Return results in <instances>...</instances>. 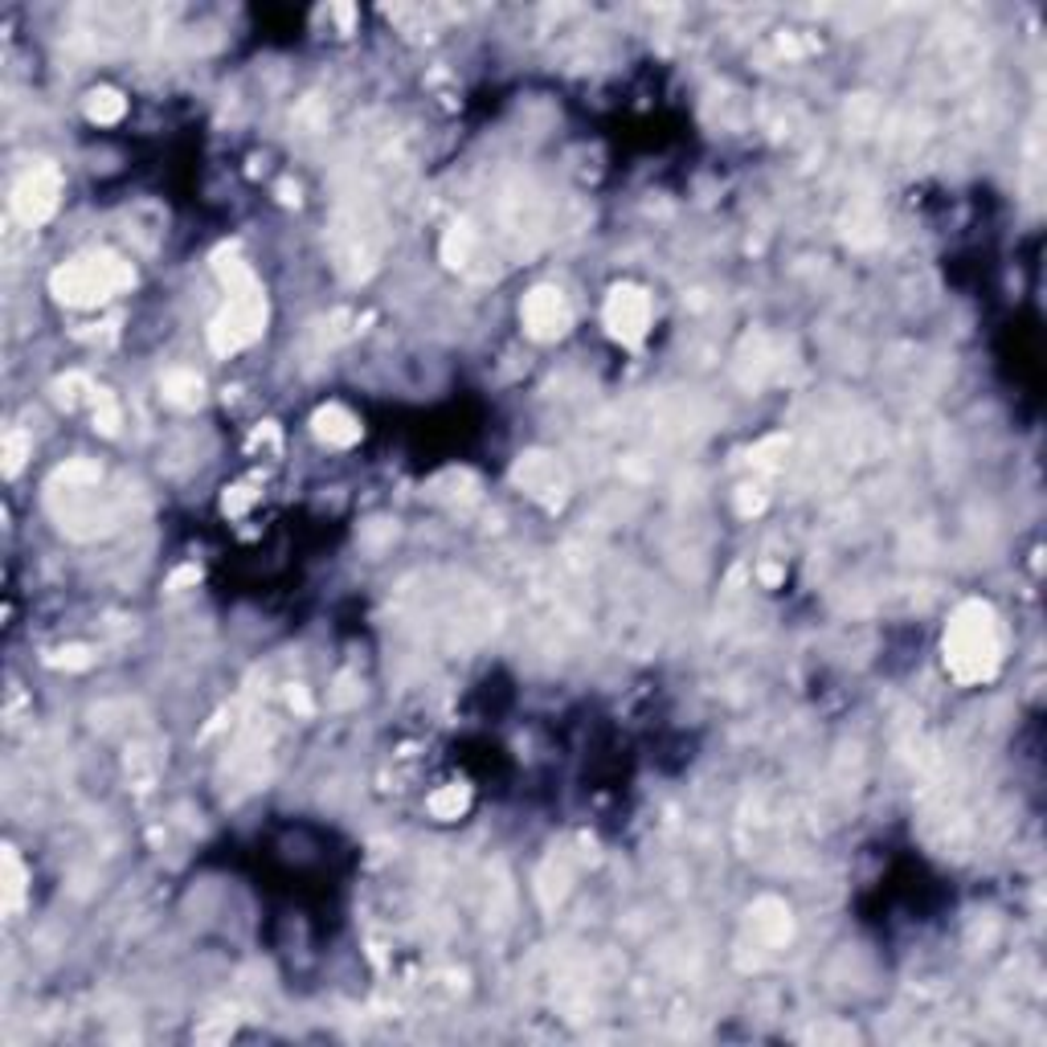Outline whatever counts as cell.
Wrapping results in <instances>:
<instances>
[{"mask_svg":"<svg viewBox=\"0 0 1047 1047\" xmlns=\"http://www.w3.org/2000/svg\"><path fill=\"white\" fill-rule=\"evenodd\" d=\"M58 184H54V177L49 172H37V177H30L25 184H21V196H16V210L25 213L30 222H42L45 213L54 210V201H58Z\"/></svg>","mask_w":1047,"mask_h":1047,"instance_id":"cell-4","label":"cell"},{"mask_svg":"<svg viewBox=\"0 0 1047 1047\" xmlns=\"http://www.w3.org/2000/svg\"><path fill=\"white\" fill-rule=\"evenodd\" d=\"M123 283H127V270L111 258H87V262H75L54 274V291L70 303H103Z\"/></svg>","mask_w":1047,"mask_h":1047,"instance_id":"cell-2","label":"cell"},{"mask_svg":"<svg viewBox=\"0 0 1047 1047\" xmlns=\"http://www.w3.org/2000/svg\"><path fill=\"white\" fill-rule=\"evenodd\" d=\"M945 663L966 684L987 679L994 672V663H999V634H994V618H990L987 606H966L949 622V630H945Z\"/></svg>","mask_w":1047,"mask_h":1047,"instance_id":"cell-1","label":"cell"},{"mask_svg":"<svg viewBox=\"0 0 1047 1047\" xmlns=\"http://www.w3.org/2000/svg\"><path fill=\"white\" fill-rule=\"evenodd\" d=\"M528 319H532V328L540 331H561V324H565V303L556 300L553 291H537L532 295V303H528Z\"/></svg>","mask_w":1047,"mask_h":1047,"instance_id":"cell-5","label":"cell"},{"mask_svg":"<svg viewBox=\"0 0 1047 1047\" xmlns=\"http://www.w3.org/2000/svg\"><path fill=\"white\" fill-rule=\"evenodd\" d=\"M123 99L120 94H111V90H103V94H90V103H87V111H90V120L94 123H115L123 115Z\"/></svg>","mask_w":1047,"mask_h":1047,"instance_id":"cell-6","label":"cell"},{"mask_svg":"<svg viewBox=\"0 0 1047 1047\" xmlns=\"http://www.w3.org/2000/svg\"><path fill=\"white\" fill-rule=\"evenodd\" d=\"M610 324L618 336H627V340H634V336H643L646 331V319H651V307H646V295L643 291H618L610 300Z\"/></svg>","mask_w":1047,"mask_h":1047,"instance_id":"cell-3","label":"cell"}]
</instances>
